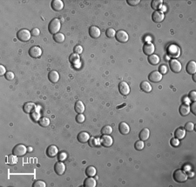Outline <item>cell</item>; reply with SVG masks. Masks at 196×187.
I'll return each instance as SVG.
<instances>
[{
    "mask_svg": "<svg viewBox=\"0 0 196 187\" xmlns=\"http://www.w3.org/2000/svg\"><path fill=\"white\" fill-rule=\"evenodd\" d=\"M60 28H61V24H60L59 19H58V18H53V19L49 23L48 30H49L50 33H51V34H53V35L58 33Z\"/></svg>",
    "mask_w": 196,
    "mask_h": 187,
    "instance_id": "1",
    "label": "cell"
},
{
    "mask_svg": "<svg viewBox=\"0 0 196 187\" xmlns=\"http://www.w3.org/2000/svg\"><path fill=\"white\" fill-rule=\"evenodd\" d=\"M173 178L178 183H184L188 179L187 173L183 170H176V171H174V172L173 174Z\"/></svg>",
    "mask_w": 196,
    "mask_h": 187,
    "instance_id": "2",
    "label": "cell"
},
{
    "mask_svg": "<svg viewBox=\"0 0 196 187\" xmlns=\"http://www.w3.org/2000/svg\"><path fill=\"white\" fill-rule=\"evenodd\" d=\"M31 31H29L26 29H22L20 30L17 31V37L18 38V40L22 41V42H27L31 39Z\"/></svg>",
    "mask_w": 196,
    "mask_h": 187,
    "instance_id": "3",
    "label": "cell"
},
{
    "mask_svg": "<svg viewBox=\"0 0 196 187\" xmlns=\"http://www.w3.org/2000/svg\"><path fill=\"white\" fill-rule=\"evenodd\" d=\"M27 152H28V151H27L26 146L24 145H22V144L17 145L13 148V150H12V153H13L14 155H16L17 157H22V156H24Z\"/></svg>",
    "mask_w": 196,
    "mask_h": 187,
    "instance_id": "4",
    "label": "cell"
},
{
    "mask_svg": "<svg viewBox=\"0 0 196 187\" xmlns=\"http://www.w3.org/2000/svg\"><path fill=\"white\" fill-rule=\"evenodd\" d=\"M169 66H170V69L174 73H179L181 72V69H182V66H181V64L179 60L175 59V58H173L169 61Z\"/></svg>",
    "mask_w": 196,
    "mask_h": 187,
    "instance_id": "5",
    "label": "cell"
},
{
    "mask_svg": "<svg viewBox=\"0 0 196 187\" xmlns=\"http://www.w3.org/2000/svg\"><path fill=\"white\" fill-rule=\"evenodd\" d=\"M148 80L153 83H159L162 80V74L159 71H152L148 76Z\"/></svg>",
    "mask_w": 196,
    "mask_h": 187,
    "instance_id": "6",
    "label": "cell"
},
{
    "mask_svg": "<svg viewBox=\"0 0 196 187\" xmlns=\"http://www.w3.org/2000/svg\"><path fill=\"white\" fill-rule=\"evenodd\" d=\"M180 48L175 45V44H171L168 47V54L170 56V57H177L180 56Z\"/></svg>",
    "mask_w": 196,
    "mask_h": 187,
    "instance_id": "7",
    "label": "cell"
},
{
    "mask_svg": "<svg viewBox=\"0 0 196 187\" xmlns=\"http://www.w3.org/2000/svg\"><path fill=\"white\" fill-rule=\"evenodd\" d=\"M115 37H116V39L120 43H126L129 39L128 34L126 33V31H125L123 30H120L117 31Z\"/></svg>",
    "mask_w": 196,
    "mask_h": 187,
    "instance_id": "8",
    "label": "cell"
},
{
    "mask_svg": "<svg viewBox=\"0 0 196 187\" xmlns=\"http://www.w3.org/2000/svg\"><path fill=\"white\" fill-rule=\"evenodd\" d=\"M154 51H155V46L154 44L147 42L143 45V52L145 55L150 56L152 54H154Z\"/></svg>",
    "mask_w": 196,
    "mask_h": 187,
    "instance_id": "9",
    "label": "cell"
},
{
    "mask_svg": "<svg viewBox=\"0 0 196 187\" xmlns=\"http://www.w3.org/2000/svg\"><path fill=\"white\" fill-rule=\"evenodd\" d=\"M29 55L33 58H38L42 55V50L38 46H32L29 50Z\"/></svg>",
    "mask_w": 196,
    "mask_h": 187,
    "instance_id": "10",
    "label": "cell"
},
{
    "mask_svg": "<svg viewBox=\"0 0 196 187\" xmlns=\"http://www.w3.org/2000/svg\"><path fill=\"white\" fill-rule=\"evenodd\" d=\"M130 87L129 85L127 84V83L126 82H120L119 84V91L120 94H122L123 96H126L130 93Z\"/></svg>",
    "mask_w": 196,
    "mask_h": 187,
    "instance_id": "11",
    "label": "cell"
},
{
    "mask_svg": "<svg viewBox=\"0 0 196 187\" xmlns=\"http://www.w3.org/2000/svg\"><path fill=\"white\" fill-rule=\"evenodd\" d=\"M164 18H165V16H164L163 11H161V10H155V11H154V13L152 15V19L155 23H161L164 20Z\"/></svg>",
    "mask_w": 196,
    "mask_h": 187,
    "instance_id": "12",
    "label": "cell"
},
{
    "mask_svg": "<svg viewBox=\"0 0 196 187\" xmlns=\"http://www.w3.org/2000/svg\"><path fill=\"white\" fill-rule=\"evenodd\" d=\"M36 105L34 103H31V102H27L23 106V111L26 113V114H31L33 112L36 111Z\"/></svg>",
    "mask_w": 196,
    "mask_h": 187,
    "instance_id": "13",
    "label": "cell"
},
{
    "mask_svg": "<svg viewBox=\"0 0 196 187\" xmlns=\"http://www.w3.org/2000/svg\"><path fill=\"white\" fill-rule=\"evenodd\" d=\"M113 143V138L109 135H104L101 137L100 139V144L105 146V147H110L112 146Z\"/></svg>",
    "mask_w": 196,
    "mask_h": 187,
    "instance_id": "14",
    "label": "cell"
},
{
    "mask_svg": "<svg viewBox=\"0 0 196 187\" xmlns=\"http://www.w3.org/2000/svg\"><path fill=\"white\" fill-rule=\"evenodd\" d=\"M54 171L58 175H63L65 172V166L64 163L60 162H57L54 166Z\"/></svg>",
    "mask_w": 196,
    "mask_h": 187,
    "instance_id": "15",
    "label": "cell"
},
{
    "mask_svg": "<svg viewBox=\"0 0 196 187\" xmlns=\"http://www.w3.org/2000/svg\"><path fill=\"white\" fill-rule=\"evenodd\" d=\"M58 147L56 145H51L48 146L47 150H46V155L48 157L54 158V157H56L58 155Z\"/></svg>",
    "mask_w": 196,
    "mask_h": 187,
    "instance_id": "16",
    "label": "cell"
},
{
    "mask_svg": "<svg viewBox=\"0 0 196 187\" xmlns=\"http://www.w3.org/2000/svg\"><path fill=\"white\" fill-rule=\"evenodd\" d=\"M51 8L55 11H60L64 9V3L61 0H53L51 1Z\"/></svg>",
    "mask_w": 196,
    "mask_h": 187,
    "instance_id": "17",
    "label": "cell"
},
{
    "mask_svg": "<svg viewBox=\"0 0 196 187\" xmlns=\"http://www.w3.org/2000/svg\"><path fill=\"white\" fill-rule=\"evenodd\" d=\"M101 31L97 26H91L89 28V35L92 38H99L100 37Z\"/></svg>",
    "mask_w": 196,
    "mask_h": 187,
    "instance_id": "18",
    "label": "cell"
},
{
    "mask_svg": "<svg viewBox=\"0 0 196 187\" xmlns=\"http://www.w3.org/2000/svg\"><path fill=\"white\" fill-rule=\"evenodd\" d=\"M186 71L188 74H195L196 72V63L195 61H189L188 64H187V66H186Z\"/></svg>",
    "mask_w": 196,
    "mask_h": 187,
    "instance_id": "19",
    "label": "cell"
},
{
    "mask_svg": "<svg viewBox=\"0 0 196 187\" xmlns=\"http://www.w3.org/2000/svg\"><path fill=\"white\" fill-rule=\"evenodd\" d=\"M119 131L122 135H126L130 132V127L126 123L121 122L119 125Z\"/></svg>",
    "mask_w": 196,
    "mask_h": 187,
    "instance_id": "20",
    "label": "cell"
},
{
    "mask_svg": "<svg viewBox=\"0 0 196 187\" xmlns=\"http://www.w3.org/2000/svg\"><path fill=\"white\" fill-rule=\"evenodd\" d=\"M77 139H78L79 142H80V143H86L90 139V135H89V133H87L85 132H81L79 133Z\"/></svg>",
    "mask_w": 196,
    "mask_h": 187,
    "instance_id": "21",
    "label": "cell"
},
{
    "mask_svg": "<svg viewBox=\"0 0 196 187\" xmlns=\"http://www.w3.org/2000/svg\"><path fill=\"white\" fill-rule=\"evenodd\" d=\"M179 112H180V114L183 117H186L189 114L190 112V106L187 104H183L180 106V109H179Z\"/></svg>",
    "mask_w": 196,
    "mask_h": 187,
    "instance_id": "22",
    "label": "cell"
},
{
    "mask_svg": "<svg viewBox=\"0 0 196 187\" xmlns=\"http://www.w3.org/2000/svg\"><path fill=\"white\" fill-rule=\"evenodd\" d=\"M48 78L51 83H57L59 80V74L57 71H51L48 74Z\"/></svg>",
    "mask_w": 196,
    "mask_h": 187,
    "instance_id": "23",
    "label": "cell"
},
{
    "mask_svg": "<svg viewBox=\"0 0 196 187\" xmlns=\"http://www.w3.org/2000/svg\"><path fill=\"white\" fill-rule=\"evenodd\" d=\"M149 136H150V131L149 129L147 128H144L140 131V134H139V137L140 139V140L142 141H146L149 139Z\"/></svg>",
    "mask_w": 196,
    "mask_h": 187,
    "instance_id": "24",
    "label": "cell"
},
{
    "mask_svg": "<svg viewBox=\"0 0 196 187\" xmlns=\"http://www.w3.org/2000/svg\"><path fill=\"white\" fill-rule=\"evenodd\" d=\"M140 87V89H141L144 92L149 93V92L152 91V86H151V84H149V82H147V81H143V82H141Z\"/></svg>",
    "mask_w": 196,
    "mask_h": 187,
    "instance_id": "25",
    "label": "cell"
},
{
    "mask_svg": "<svg viewBox=\"0 0 196 187\" xmlns=\"http://www.w3.org/2000/svg\"><path fill=\"white\" fill-rule=\"evenodd\" d=\"M75 112L79 114H81L85 112V105L83 104L82 101H77L74 106Z\"/></svg>",
    "mask_w": 196,
    "mask_h": 187,
    "instance_id": "26",
    "label": "cell"
},
{
    "mask_svg": "<svg viewBox=\"0 0 196 187\" xmlns=\"http://www.w3.org/2000/svg\"><path fill=\"white\" fill-rule=\"evenodd\" d=\"M174 136L178 139H182L186 136V131L184 128H178L174 132Z\"/></svg>",
    "mask_w": 196,
    "mask_h": 187,
    "instance_id": "27",
    "label": "cell"
},
{
    "mask_svg": "<svg viewBox=\"0 0 196 187\" xmlns=\"http://www.w3.org/2000/svg\"><path fill=\"white\" fill-rule=\"evenodd\" d=\"M160 57L156 54H152L148 57V62L152 65H156L160 63Z\"/></svg>",
    "mask_w": 196,
    "mask_h": 187,
    "instance_id": "28",
    "label": "cell"
},
{
    "mask_svg": "<svg viewBox=\"0 0 196 187\" xmlns=\"http://www.w3.org/2000/svg\"><path fill=\"white\" fill-rule=\"evenodd\" d=\"M84 186L85 187H95L96 186V180L92 177H88L84 181Z\"/></svg>",
    "mask_w": 196,
    "mask_h": 187,
    "instance_id": "29",
    "label": "cell"
},
{
    "mask_svg": "<svg viewBox=\"0 0 196 187\" xmlns=\"http://www.w3.org/2000/svg\"><path fill=\"white\" fill-rule=\"evenodd\" d=\"M163 5V1L162 0H153L151 6L154 10H159L160 9H161Z\"/></svg>",
    "mask_w": 196,
    "mask_h": 187,
    "instance_id": "30",
    "label": "cell"
},
{
    "mask_svg": "<svg viewBox=\"0 0 196 187\" xmlns=\"http://www.w3.org/2000/svg\"><path fill=\"white\" fill-rule=\"evenodd\" d=\"M97 173V170L94 166H88L86 169H85V175L87 177H94Z\"/></svg>",
    "mask_w": 196,
    "mask_h": 187,
    "instance_id": "31",
    "label": "cell"
},
{
    "mask_svg": "<svg viewBox=\"0 0 196 187\" xmlns=\"http://www.w3.org/2000/svg\"><path fill=\"white\" fill-rule=\"evenodd\" d=\"M17 157L16 155L12 154V155L7 156V158H6V163H7L8 165L13 166V165L17 164Z\"/></svg>",
    "mask_w": 196,
    "mask_h": 187,
    "instance_id": "32",
    "label": "cell"
},
{
    "mask_svg": "<svg viewBox=\"0 0 196 187\" xmlns=\"http://www.w3.org/2000/svg\"><path fill=\"white\" fill-rule=\"evenodd\" d=\"M99 145H101V144H100V139H99L94 138V137L90 138V139H89V145H90L91 147H98Z\"/></svg>",
    "mask_w": 196,
    "mask_h": 187,
    "instance_id": "33",
    "label": "cell"
},
{
    "mask_svg": "<svg viewBox=\"0 0 196 187\" xmlns=\"http://www.w3.org/2000/svg\"><path fill=\"white\" fill-rule=\"evenodd\" d=\"M53 39L56 43H63L65 41V35L61 32H58L55 35H53Z\"/></svg>",
    "mask_w": 196,
    "mask_h": 187,
    "instance_id": "34",
    "label": "cell"
},
{
    "mask_svg": "<svg viewBox=\"0 0 196 187\" xmlns=\"http://www.w3.org/2000/svg\"><path fill=\"white\" fill-rule=\"evenodd\" d=\"M38 124L42 127H47V126L50 125V119L48 118H46V117H43V118H39Z\"/></svg>",
    "mask_w": 196,
    "mask_h": 187,
    "instance_id": "35",
    "label": "cell"
},
{
    "mask_svg": "<svg viewBox=\"0 0 196 187\" xmlns=\"http://www.w3.org/2000/svg\"><path fill=\"white\" fill-rule=\"evenodd\" d=\"M70 62L72 64H76L79 62L80 60V57L79 56V54H76V53H72L71 56H70Z\"/></svg>",
    "mask_w": 196,
    "mask_h": 187,
    "instance_id": "36",
    "label": "cell"
},
{
    "mask_svg": "<svg viewBox=\"0 0 196 187\" xmlns=\"http://www.w3.org/2000/svg\"><path fill=\"white\" fill-rule=\"evenodd\" d=\"M112 132H113V127L110 125H105L101 129V133L103 135H111Z\"/></svg>",
    "mask_w": 196,
    "mask_h": 187,
    "instance_id": "37",
    "label": "cell"
},
{
    "mask_svg": "<svg viewBox=\"0 0 196 187\" xmlns=\"http://www.w3.org/2000/svg\"><path fill=\"white\" fill-rule=\"evenodd\" d=\"M144 147H145V144H144V141H142V140H139V141L135 142V144H134V148L137 151H141L144 149Z\"/></svg>",
    "mask_w": 196,
    "mask_h": 187,
    "instance_id": "38",
    "label": "cell"
},
{
    "mask_svg": "<svg viewBox=\"0 0 196 187\" xmlns=\"http://www.w3.org/2000/svg\"><path fill=\"white\" fill-rule=\"evenodd\" d=\"M106 37H107L108 38H113V37H115V35H116V31L114 30V29H113V28H109V29H107V30H106Z\"/></svg>",
    "mask_w": 196,
    "mask_h": 187,
    "instance_id": "39",
    "label": "cell"
},
{
    "mask_svg": "<svg viewBox=\"0 0 196 187\" xmlns=\"http://www.w3.org/2000/svg\"><path fill=\"white\" fill-rule=\"evenodd\" d=\"M185 131L187 132H193L195 130V124L192 123V122H188L186 125H185V127H184Z\"/></svg>",
    "mask_w": 196,
    "mask_h": 187,
    "instance_id": "40",
    "label": "cell"
},
{
    "mask_svg": "<svg viewBox=\"0 0 196 187\" xmlns=\"http://www.w3.org/2000/svg\"><path fill=\"white\" fill-rule=\"evenodd\" d=\"M32 186L33 187H45L46 186V185H45V183H44V181H42V180H36V181L33 183Z\"/></svg>",
    "mask_w": 196,
    "mask_h": 187,
    "instance_id": "41",
    "label": "cell"
},
{
    "mask_svg": "<svg viewBox=\"0 0 196 187\" xmlns=\"http://www.w3.org/2000/svg\"><path fill=\"white\" fill-rule=\"evenodd\" d=\"M4 77H5V78H6L7 80H13L14 78H15V75H14V73H13L12 71H7V72L5 73Z\"/></svg>",
    "mask_w": 196,
    "mask_h": 187,
    "instance_id": "42",
    "label": "cell"
},
{
    "mask_svg": "<svg viewBox=\"0 0 196 187\" xmlns=\"http://www.w3.org/2000/svg\"><path fill=\"white\" fill-rule=\"evenodd\" d=\"M31 119L34 121V122H38L39 119V113L38 112H37L36 111L35 112H33L31 114Z\"/></svg>",
    "mask_w": 196,
    "mask_h": 187,
    "instance_id": "43",
    "label": "cell"
},
{
    "mask_svg": "<svg viewBox=\"0 0 196 187\" xmlns=\"http://www.w3.org/2000/svg\"><path fill=\"white\" fill-rule=\"evenodd\" d=\"M76 121L79 124H82L85 121V115H83V113L78 114L77 117H76Z\"/></svg>",
    "mask_w": 196,
    "mask_h": 187,
    "instance_id": "44",
    "label": "cell"
},
{
    "mask_svg": "<svg viewBox=\"0 0 196 187\" xmlns=\"http://www.w3.org/2000/svg\"><path fill=\"white\" fill-rule=\"evenodd\" d=\"M82 51H83V48L81 45H76L73 48V52L76 54H80V53H82Z\"/></svg>",
    "mask_w": 196,
    "mask_h": 187,
    "instance_id": "45",
    "label": "cell"
},
{
    "mask_svg": "<svg viewBox=\"0 0 196 187\" xmlns=\"http://www.w3.org/2000/svg\"><path fill=\"white\" fill-rule=\"evenodd\" d=\"M170 143H171V145L174 146V147H177V146H179V145H180V141H179V139H176V138L172 139L171 141H170Z\"/></svg>",
    "mask_w": 196,
    "mask_h": 187,
    "instance_id": "46",
    "label": "cell"
},
{
    "mask_svg": "<svg viewBox=\"0 0 196 187\" xmlns=\"http://www.w3.org/2000/svg\"><path fill=\"white\" fill-rule=\"evenodd\" d=\"M159 71H160L162 75H163V74H166V73L168 72V66L165 65V64L161 65L160 68H159Z\"/></svg>",
    "mask_w": 196,
    "mask_h": 187,
    "instance_id": "47",
    "label": "cell"
},
{
    "mask_svg": "<svg viewBox=\"0 0 196 187\" xmlns=\"http://www.w3.org/2000/svg\"><path fill=\"white\" fill-rule=\"evenodd\" d=\"M189 99L191 100V101H193V102H195L196 100V91H190V93H189Z\"/></svg>",
    "mask_w": 196,
    "mask_h": 187,
    "instance_id": "48",
    "label": "cell"
},
{
    "mask_svg": "<svg viewBox=\"0 0 196 187\" xmlns=\"http://www.w3.org/2000/svg\"><path fill=\"white\" fill-rule=\"evenodd\" d=\"M31 34L32 36H34V37H37V36H38V35L40 34V30H39V29H38V28H33V29L31 30Z\"/></svg>",
    "mask_w": 196,
    "mask_h": 187,
    "instance_id": "49",
    "label": "cell"
},
{
    "mask_svg": "<svg viewBox=\"0 0 196 187\" xmlns=\"http://www.w3.org/2000/svg\"><path fill=\"white\" fill-rule=\"evenodd\" d=\"M66 158H67V155H66L65 152H61V153H59V155H58V160L61 161V162L64 161V160H65Z\"/></svg>",
    "mask_w": 196,
    "mask_h": 187,
    "instance_id": "50",
    "label": "cell"
},
{
    "mask_svg": "<svg viewBox=\"0 0 196 187\" xmlns=\"http://www.w3.org/2000/svg\"><path fill=\"white\" fill-rule=\"evenodd\" d=\"M140 3V0H127V3H128L129 5H132V6L137 5V4Z\"/></svg>",
    "mask_w": 196,
    "mask_h": 187,
    "instance_id": "51",
    "label": "cell"
},
{
    "mask_svg": "<svg viewBox=\"0 0 196 187\" xmlns=\"http://www.w3.org/2000/svg\"><path fill=\"white\" fill-rule=\"evenodd\" d=\"M190 112H192L195 115L196 114V103L193 102L190 105Z\"/></svg>",
    "mask_w": 196,
    "mask_h": 187,
    "instance_id": "52",
    "label": "cell"
},
{
    "mask_svg": "<svg viewBox=\"0 0 196 187\" xmlns=\"http://www.w3.org/2000/svg\"><path fill=\"white\" fill-rule=\"evenodd\" d=\"M6 72H7V71H6L4 66H3V65H0V75H1V76H2V75H5Z\"/></svg>",
    "mask_w": 196,
    "mask_h": 187,
    "instance_id": "53",
    "label": "cell"
},
{
    "mask_svg": "<svg viewBox=\"0 0 196 187\" xmlns=\"http://www.w3.org/2000/svg\"><path fill=\"white\" fill-rule=\"evenodd\" d=\"M190 169H191V167H190V166H188V165H186V166H184V167H183V171L186 172H190Z\"/></svg>",
    "mask_w": 196,
    "mask_h": 187,
    "instance_id": "54",
    "label": "cell"
},
{
    "mask_svg": "<svg viewBox=\"0 0 196 187\" xmlns=\"http://www.w3.org/2000/svg\"><path fill=\"white\" fill-rule=\"evenodd\" d=\"M190 172H191V171H190ZM188 177H189V178H193V177H194V172H190V173H188Z\"/></svg>",
    "mask_w": 196,
    "mask_h": 187,
    "instance_id": "55",
    "label": "cell"
},
{
    "mask_svg": "<svg viewBox=\"0 0 196 187\" xmlns=\"http://www.w3.org/2000/svg\"><path fill=\"white\" fill-rule=\"evenodd\" d=\"M27 151L30 152H32V148H31V147H28V148H27Z\"/></svg>",
    "mask_w": 196,
    "mask_h": 187,
    "instance_id": "56",
    "label": "cell"
},
{
    "mask_svg": "<svg viewBox=\"0 0 196 187\" xmlns=\"http://www.w3.org/2000/svg\"><path fill=\"white\" fill-rule=\"evenodd\" d=\"M193 80H194L195 82H196V76H195V74H193Z\"/></svg>",
    "mask_w": 196,
    "mask_h": 187,
    "instance_id": "57",
    "label": "cell"
}]
</instances>
